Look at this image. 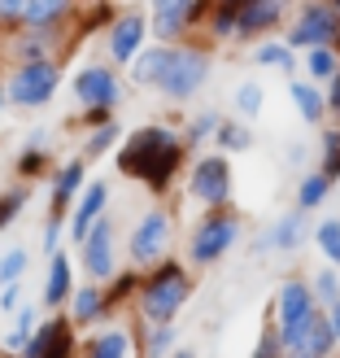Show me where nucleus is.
Here are the masks:
<instances>
[{
  "label": "nucleus",
  "mask_w": 340,
  "mask_h": 358,
  "mask_svg": "<svg viewBox=\"0 0 340 358\" xmlns=\"http://www.w3.org/2000/svg\"><path fill=\"white\" fill-rule=\"evenodd\" d=\"M184 157H188V145L175 127H166V122H145V127L122 136L118 171L127 179L149 184V192L162 196L170 188V179L179 175V166H184Z\"/></svg>",
  "instance_id": "1"
},
{
  "label": "nucleus",
  "mask_w": 340,
  "mask_h": 358,
  "mask_svg": "<svg viewBox=\"0 0 340 358\" xmlns=\"http://www.w3.org/2000/svg\"><path fill=\"white\" fill-rule=\"evenodd\" d=\"M188 297H192L188 271L175 258H162V262L149 266L145 280H140L135 306H140V319H145V324H175L179 310L188 306Z\"/></svg>",
  "instance_id": "2"
},
{
  "label": "nucleus",
  "mask_w": 340,
  "mask_h": 358,
  "mask_svg": "<svg viewBox=\"0 0 340 358\" xmlns=\"http://www.w3.org/2000/svg\"><path fill=\"white\" fill-rule=\"evenodd\" d=\"M209 70H214V57H209L205 48L179 40V44L170 48V57H166V70H162V79H157V87H162L166 101L184 105V101H192V96L209 83Z\"/></svg>",
  "instance_id": "3"
},
{
  "label": "nucleus",
  "mask_w": 340,
  "mask_h": 358,
  "mask_svg": "<svg viewBox=\"0 0 340 358\" xmlns=\"http://www.w3.org/2000/svg\"><path fill=\"white\" fill-rule=\"evenodd\" d=\"M61 87V62L57 57H35V62H13L9 79H5V92L13 105L22 110H40L57 96Z\"/></svg>",
  "instance_id": "4"
},
{
  "label": "nucleus",
  "mask_w": 340,
  "mask_h": 358,
  "mask_svg": "<svg viewBox=\"0 0 340 358\" xmlns=\"http://www.w3.org/2000/svg\"><path fill=\"white\" fill-rule=\"evenodd\" d=\"M240 241V214H231L227 206L219 210H205V219L192 227V241H188V258L196 266H214L231 254V245Z\"/></svg>",
  "instance_id": "5"
},
{
  "label": "nucleus",
  "mask_w": 340,
  "mask_h": 358,
  "mask_svg": "<svg viewBox=\"0 0 340 358\" xmlns=\"http://www.w3.org/2000/svg\"><path fill=\"white\" fill-rule=\"evenodd\" d=\"M170 245H175V210L170 206H153L145 219H140L131 227V266H153V262H162L170 254Z\"/></svg>",
  "instance_id": "6"
},
{
  "label": "nucleus",
  "mask_w": 340,
  "mask_h": 358,
  "mask_svg": "<svg viewBox=\"0 0 340 358\" xmlns=\"http://www.w3.org/2000/svg\"><path fill=\"white\" fill-rule=\"evenodd\" d=\"M231 188H236V179H231V162L223 153H205L192 162V175H188V196L196 206L205 210H219V206H231Z\"/></svg>",
  "instance_id": "7"
},
{
  "label": "nucleus",
  "mask_w": 340,
  "mask_h": 358,
  "mask_svg": "<svg viewBox=\"0 0 340 358\" xmlns=\"http://www.w3.org/2000/svg\"><path fill=\"white\" fill-rule=\"evenodd\" d=\"M336 35H340V13L332 9V0H310L288 27V44L314 48V44H336Z\"/></svg>",
  "instance_id": "8"
},
{
  "label": "nucleus",
  "mask_w": 340,
  "mask_h": 358,
  "mask_svg": "<svg viewBox=\"0 0 340 358\" xmlns=\"http://www.w3.org/2000/svg\"><path fill=\"white\" fill-rule=\"evenodd\" d=\"M75 96H79L83 110H114V105L122 101V79H118L114 62L110 66H101V62L83 66L75 75Z\"/></svg>",
  "instance_id": "9"
},
{
  "label": "nucleus",
  "mask_w": 340,
  "mask_h": 358,
  "mask_svg": "<svg viewBox=\"0 0 340 358\" xmlns=\"http://www.w3.org/2000/svg\"><path fill=\"white\" fill-rule=\"evenodd\" d=\"M332 350H336V332L327 324V310L323 306H314L297 324L293 336H283V354H293V358H327Z\"/></svg>",
  "instance_id": "10"
},
{
  "label": "nucleus",
  "mask_w": 340,
  "mask_h": 358,
  "mask_svg": "<svg viewBox=\"0 0 340 358\" xmlns=\"http://www.w3.org/2000/svg\"><path fill=\"white\" fill-rule=\"evenodd\" d=\"M145 35H149V17H145V9H122L114 22H110V35H105L110 62H114V66H127L135 52L145 48Z\"/></svg>",
  "instance_id": "11"
},
{
  "label": "nucleus",
  "mask_w": 340,
  "mask_h": 358,
  "mask_svg": "<svg viewBox=\"0 0 340 358\" xmlns=\"http://www.w3.org/2000/svg\"><path fill=\"white\" fill-rule=\"evenodd\" d=\"M114 236H118L114 223L101 214V219L92 223V231L79 241V249H83V271L92 275L96 284H110V275L118 271V262H114Z\"/></svg>",
  "instance_id": "12"
},
{
  "label": "nucleus",
  "mask_w": 340,
  "mask_h": 358,
  "mask_svg": "<svg viewBox=\"0 0 340 358\" xmlns=\"http://www.w3.org/2000/svg\"><path fill=\"white\" fill-rule=\"evenodd\" d=\"M75 319L66 315H52V319H40V328L31 332V341L22 345L27 358H66L75 354Z\"/></svg>",
  "instance_id": "13"
},
{
  "label": "nucleus",
  "mask_w": 340,
  "mask_h": 358,
  "mask_svg": "<svg viewBox=\"0 0 340 358\" xmlns=\"http://www.w3.org/2000/svg\"><path fill=\"white\" fill-rule=\"evenodd\" d=\"M314 306H318V301H314L310 280H283L279 293H275V328H279V336H293L297 324H301V319H306Z\"/></svg>",
  "instance_id": "14"
},
{
  "label": "nucleus",
  "mask_w": 340,
  "mask_h": 358,
  "mask_svg": "<svg viewBox=\"0 0 340 358\" xmlns=\"http://www.w3.org/2000/svg\"><path fill=\"white\" fill-rule=\"evenodd\" d=\"M288 0H240L236 5V40H258L283 22Z\"/></svg>",
  "instance_id": "15"
},
{
  "label": "nucleus",
  "mask_w": 340,
  "mask_h": 358,
  "mask_svg": "<svg viewBox=\"0 0 340 358\" xmlns=\"http://www.w3.org/2000/svg\"><path fill=\"white\" fill-rule=\"evenodd\" d=\"M310 236V223H306V210H288V214H279V219L262 231V236L253 241L258 254H266V249H279V254H293V249H301Z\"/></svg>",
  "instance_id": "16"
},
{
  "label": "nucleus",
  "mask_w": 340,
  "mask_h": 358,
  "mask_svg": "<svg viewBox=\"0 0 340 358\" xmlns=\"http://www.w3.org/2000/svg\"><path fill=\"white\" fill-rule=\"evenodd\" d=\"M188 5L192 0H153V17H149V31L166 44L188 40Z\"/></svg>",
  "instance_id": "17"
},
{
  "label": "nucleus",
  "mask_w": 340,
  "mask_h": 358,
  "mask_svg": "<svg viewBox=\"0 0 340 358\" xmlns=\"http://www.w3.org/2000/svg\"><path fill=\"white\" fill-rule=\"evenodd\" d=\"M105 206H110V184L105 179H92V184H83V196L75 206V219H70V241H83L87 231H92V223L105 214Z\"/></svg>",
  "instance_id": "18"
},
{
  "label": "nucleus",
  "mask_w": 340,
  "mask_h": 358,
  "mask_svg": "<svg viewBox=\"0 0 340 358\" xmlns=\"http://www.w3.org/2000/svg\"><path fill=\"white\" fill-rule=\"evenodd\" d=\"M87 184V157H70L66 166H57V175H52V192H48V206L66 214V206L79 201V192Z\"/></svg>",
  "instance_id": "19"
},
{
  "label": "nucleus",
  "mask_w": 340,
  "mask_h": 358,
  "mask_svg": "<svg viewBox=\"0 0 340 358\" xmlns=\"http://www.w3.org/2000/svg\"><path fill=\"white\" fill-rule=\"evenodd\" d=\"M70 293H75V266H70L66 249H52L48 254V280H44V306L48 310H61Z\"/></svg>",
  "instance_id": "20"
},
{
  "label": "nucleus",
  "mask_w": 340,
  "mask_h": 358,
  "mask_svg": "<svg viewBox=\"0 0 340 358\" xmlns=\"http://www.w3.org/2000/svg\"><path fill=\"white\" fill-rule=\"evenodd\" d=\"M79 17V0H27V13H22V27H48V31H61L66 22Z\"/></svg>",
  "instance_id": "21"
},
{
  "label": "nucleus",
  "mask_w": 340,
  "mask_h": 358,
  "mask_svg": "<svg viewBox=\"0 0 340 358\" xmlns=\"http://www.w3.org/2000/svg\"><path fill=\"white\" fill-rule=\"evenodd\" d=\"M57 35H61V31H48V27H13L9 57H13V62L48 57V48H57Z\"/></svg>",
  "instance_id": "22"
},
{
  "label": "nucleus",
  "mask_w": 340,
  "mask_h": 358,
  "mask_svg": "<svg viewBox=\"0 0 340 358\" xmlns=\"http://www.w3.org/2000/svg\"><path fill=\"white\" fill-rule=\"evenodd\" d=\"M110 315V306H105V289L92 280L83 284V289L70 293V319H75V328H87V324H101V319Z\"/></svg>",
  "instance_id": "23"
},
{
  "label": "nucleus",
  "mask_w": 340,
  "mask_h": 358,
  "mask_svg": "<svg viewBox=\"0 0 340 358\" xmlns=\"http://www.w3.org/2000/svg\"><path fill=\"white\" fill-rule=\"evenodd\" d=\"M166 57H170L166 40H162V44H153V48H140L135 57L127 62L131 83H135V87H157V79H162V70H166Z\"/></svg>",
  "instance_id": "24"
},
{
  "label": "nucleus",
  "mask_w": 340,
  "mask_h": 358,
  "mask_svg": "<svg viewBox=\"0 0 340 358\" xmlns=\"http://www.w3.org/2000/svg\"><path fill=\"white\" fill-rule=\"evenodd\" d=\"M288 96L297 105V114L310 122V127H318V122L327 118V96H323V87L310 83V79H293L288 83Z\"/></svg>",
  "instance_id": "25"
},
{
  "label": "nucleus",
  "mask_w": 340,
  "mask_h": 358,
  "mask_svg": "<svg viewBox=\"0 0 340 358\" xmlns=\"http://www.w3.org/2000/svg\"><path fill=\"white\" fill-rule=\"evenodd\" d=\"M135 350H140V341H135L127 328H101L92 341L83 345V354H92V358H127Z\"/></svg>",
  "instance_id": "26"
},
{
  "label": "nucleus",
  "mask_w": 340,
  "mask_h": 358,
  "mask_svg": "<svg viewBox=\"0 0 340 358\" xmlns=\"http://www.w3.org/2000/svg\"><path fill=\"white\" fill-rule=\"evenodd\" d=\"M327 192H332V179L323 171H310V175H301V184H297V206L310 214L327 201Z\"/></svg>",
  "instance_id": "27"
},
{
  "label": "nucleus",
  "mask_w": 340,
  "mask_h": 358,
  "mask_svg": "<svg viewBox=\"0 0 340 358\" xmlns=\"http://www.w3.org/2000/svg\"><path fill=\"white\" fill-rule=\"evenodd\" d=\"M214 140H219L223 153H249L253 149V131H249L240 118H223L219 131H214Z\"/></svg>",
  "instance_id": "28"
},
{
  "label": "nucleus",
  "mask_w": 340,
  "mask_h": 358,
  "mask_svg": "<svg viewBox=\"0 0 340 358\" xmlns=\"http://www.w3.org/2000/svg\"><path fill=\"white\" fill-rule=\"evenodd\" d=\"M140 280H145V275H140V266H127V271H114L110 275V289H105V306H122V301H131L135 293H140Z\"/></svg>",
  "instance_id": "29"
},
{
  "label": "nucleus",
  "mask_w": 340,
  "mask_h": 358,
  "mask_svg": "<svg viewBox=\"0 0 340 358\" xmlns=\"http://www.w3.org/2000/svg\"><path fill=\"white\" fill-rule=\"evenodd\" d=\"M306 70H310L314 83H327L336 70H340V52H336L332 44H314V48H306Z\"/></svg>",
  "instance_id": "30"
},
{
  "label": "nucleus",
  "mask_w": 340,
  "mask_h": 358,
  "mask_svg": "<svg viewBox=\"0 0 340 358\" xmlns=\"http://www.w3.org/2000/svg\"><path fill=\"white\" fill-rule=\"evenodd\" d=\"M118 140H122L118 118H105V122H96V127L87 131V140H83V157H101V153H110Z\"/></svg>",
  "instance_id": "31"
},
{
  "label": "nucleus",
  "mask_w": 340,
  "mask_h": 358,
  "mask_svg": "<svg viewBox=\"0 0 340 358\" xmlns=\"http://www.w3.org/2000/svg\"><path fill=\"white\" fill-rule=\"evenodd\" d=\"M35 328H40V310H35L31 301H22V306L13 310V328H9V336H5V345H9V350H22V345L31 341Z\"/></svg>",
  "instance_id": "32"
},
{
  "label": "nucleus",
  "mask_w": 340,
  "mask_h": 358,
  "mask_svg": "<svg viewBox=\"0 0 340 358\" xmlns=\"http://www.w3.org/2000/svg\"><path fill=\"white\" fill-rule=\"evenodd\" d=\"M310 289H314V301L327 310L332 301L340 297V266H332V262H327L323 271H314V275H310Z\"/></svg>",
  "instance_id": "33"
},
{
  "label": "nucleus",
  "mask_w": 340,
  "mask_h": 358,
  "mask_svg": "<svg viewBox=\"0 0 340 358\" xmlns=\"http://www.w3.org/2000/svg\"><path fill=\"white\" fill-rule=\"evenodd\" d=\"M253 62H258V66H275V70H293V66H297V52H293L288 40H283V44L271 40V44H258V48H253Z\"/></svg>",
  "instance_id": "34"
},
{
  "label": "nucleus",
  "mask_w": 340,
  "mask_h": 358,
  "mask_svg": "<svg viewBox=\"0 0 340 358\" xmlns=\"http://www.w3.org/2000/svg\"><path fill=\"white\" fill-rule=\"evenodd\" d=\"M314 245L332 266H340V219H323L314 227Z\"/></svg>",
  "instance_id": "35"
},
{
  "label": "nucleus",
  "mask_w": 340,
  "mask_h": 358,
  "mask_svg": "<svg viewBox=\"0 0 340 358\" xmlns=\"http://www.w3.org/2000/svg\"><path fill=\"white\" fill-rule=\"evenodd\" d=\"M219 122H223V114L219 110H205V114H196L192 122H188V131H184V145H188V153L201 145V140H214V131H219Z\"/></svg>",
  "instance_id": "36"
},
{
  "label": "nucleus",
  "mask_w": 340,
  "mask_h": 358,
  "mask_svg": "<svg viewBox=\"0 0 340 358\" xmlns=\"http://www.w3.org/2000/svg\"><path fill=\"white\" fill-rule=\"evenodd\" d=\"M27 201H31V188H27V184H17V188H5V192H0V231H5V227L17 219V214L27 210Z\"/></svg>",
  "instance_id": "37"
},
{
  "label": "nucleus",
  "mask_w": 340,
  "mask_h": 358,
  "mask_svg": "<svg viewBox=\"0 0 340 358\" xmlns=\"http://www.w3.org/2000/svg\"><path fill=\"white\" fill-rule=\"evenodd\" d=\"M44 171H52V157L44 153V145H27L17 153V175L22 179H40Z\"/></svg>",
  "instance_id": "38"
},
{
  "label": "nucleus",
  "mask_w": 340,
  "mask_h": 358,
  "mask_svg": "<svg viewBox=\"0 0 340 358\" xmlns=\"http://www.w3.org/2000/svg\"><path fill=\"white\" fill-rule=\"evenodd\" d=\"M170 350H175V324H149L140 354H170Z\"/></svg>",
  "instance_id": "39"
},
{
  "label": "nucleus",
  "mask_w": 340,
  "mask_h": 358,
  "mask_svg": "<svg viewBox=\"0 0 340 358\" xmlns=\"http://www.w3.org/2000/svg\"><path fill=\"white\" fill-rule=\"evenodd\" d=\"M262 105H266V92H262V83L244 79V83L236 87V110H240V118H258V114H262Z\"/></svg>",
  "instance_id": "40"
},
{
  "label": "nucleus",
  "mask_w": 340,
  "mask_h": 358,
  "mask_svg": "<svg viewBox=\"0 0 340 358\" xmlns=\"http://www.w3.org/2000/svg\"><path fill=\"white\" fill-rule=\"evenodd\" d=\"M27 266H31V254L22 245H13L0 254V284H13V280H22L27 275Z\"/></svg>",
  "instance_id": "41"
},
{
  "label": "nucleus",
  "mask_w": 340,
  "mask_h": 358,
  "mask_svg": "<svg viewBox=\"0 0 340 358\" xmlns=\"http://www.w3.org/2000/svg\"><path fill=\"white\" fill-rule=\"evenodd\" d=\"M318 171H323L332 184L340 179V127H327L323 131V166H318Z\"/></svg>",
  "instance_id": "42"
},
{
  "label": "nucleus",
  "mask_w": 340,
  "mask_h": 358,
  "mask_svg": "<svg viewBox=\"0 0 340 358\" xmlns=\"http://www.w3.org/2000/svg\"><path fill=\"white\" fill-rule=\"evenodd\" d=\"M22 13H27V0H0V31L22 27Z\"/></svg>",
  "instance_id": "43"
},
{
  "label": "nucleus",
  "mask_w": 340,
  "mask_h": 358,
  "mask_svg": "<svg viewBox=\"0 0 340 358\" xmlns=\"http://www.w3.org/2000/svg\"><path fill=\"white\" fill-rule=\"evenodd\" d=\"M17 306H22V284H0V310H5V315H13Z\"/></svg>",
  "instance_id": "44"
},
{
  "label": "nucleus",
  "mask_w": 340,
  "mask_h": 358,
  "mask_svg": "<svg viewBox=\"0 0 340 358\" xmlns=\"http://www.w3.org/2000/svg\"><path fill=\"white\" fill-rule=\"evenodd\" d=\"M61 227H66V223H61V214L52 210V214H48V223H44V249H48V254L57 249V241H61Z\"/></svg>",
  "instance_id": "45"
},
{
  "label": "nucleus",
  "mask_w": 340,
  "mask_h": 358,
  "mask_svg": "<svg viewBox=\"0 0 340 358\" xmlns=\"http://www.w3.org/2000/svg\"><path fill=\"white\" fill-rule=\"evenodd\" d=\"M258 354H283V336H279V328H266V336L258 341Z\"/></svg>",
  "instance_id": "46"
},
{
  "label": "nucleus",
  "mask_w": 340,
  "mask_h": 358,
  "mask_svg": "<svg viewBox=\"0 0 340 358\" xmlns=\"http://www.w3.org/2000/svg\"><path fill=\"white\" fill-rule=\"evenodd\" d=\"M323 96H327V114H340V70L327 79V92Z\"/></svg>",
  "instance_id": "47"
},
{
  "label": "nucleus",
  "mask_w": 340,
  "mask_h": 358,
  "mask_svg": "<svg viewBox=\"0 0 340 358\" xmlns=\"http://www.w3.org/2000/svg\"><path fill=\"white\" fill-rule=\"evenodd\" d=\"M327 324H332V332H336V345H340V297L327 306Z\"/></svg>",
  "instance_id": "48"
},
{
  "label": "nucleus",
  "mask_w": 340,
  "mask_h": 358,
  "mask_svg": "<svg viewBox=\"0 0 340 358\" xmlns=\"http://www.w3.org/2000/svg\"><path fill=\"white\" fill-rule=\"evenodd\" d=\"M283 162H288V166H301V162H306V149H301V145H288V157H283Z\"/></svg>",
  "instance_id": "49"
},
{
  "label": "nucleus",
  "mask_w": 340,
  "mask_h": 358,
  "mask_svg": "<svg viewBox=\"0 0 340 358\" xmlns=\"http://www.w3.org/2000/svg\"><path fill=\"white\" fill-rule=\"evenodd\" d=\"M9 101V92H5V79H0V105H5Z\"/></svg>",
  "instance_id": "50"
},
{
  "label": "nucleus",
  "mask_w": 340,
  "mask_h": 358,
  "mask_svg": "<svg viewBox=\"0 0 340 358\" xmlns=\"http://www.w3.org/2000/svg\"><path fill=\"white\" fill-rule=\"evenodd\" d=\"M332 9H336V13H340V0H332Z\"/></svg>",
  "instance_id": "51"
},
{
  "label": "nucleus",
  "mask_w": 340,
  "mask_h": 358,
  "mask_svg": "<svg viewBox=\"0 0 340 358\" xmlns=\"http://www.w3.org/2000/svg\"><path fill=\"white\" fill-rule=\"evenodd\" d=\"M223 5H240V0H223Z\"/></svg>",
  "instance_id": "52"
}]
</instances>
